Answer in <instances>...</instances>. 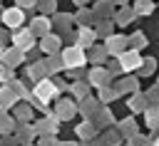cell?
<instances>
[{
    "label": "cell",
    "mask_w": 159,
    "mask_h": 146,
    "mask_svg": "<svg viewBox=\"0 0 159 146\" xmlns=\"http://www.w3.org/2000/svg\"><path fill=\"white\" fill-rule=\"evenodd\" d=\"M2 22H5L7 27L17 30V27H20V22H25V15H22V10H20V7H10V10H5V12H2Z\"/></svg>",
    "instance_id": "1"
},
{
    "label": "cell",
    "mask_w": 159,
    "mask_h": 146,
    "mask_svg": "<svg viewBox=\"0 0 159 146\" xmlns=\"http://www.w3.org/2000/svg\"><path fill=\"white\" fill-rule=\"evenodd\" d=\"M62 59H65L67 67H80V64H84V54H82L80 47H70V49H65V52H62Z\"/></svg>",
    "instance_id": "2"
},
{
    "label": "cell",
    "mask_w": 159,
    "mask_h": 146,
    "mask_svg": "<svg viewBox=\"0 0 159 146\" xmlns=\"http://www.w3.org/2000/svg\"><path fill=\"white\" fill-rule=\"evenodd\" d=\"M32 40H35V37H32V32H30V30H22V32H15V35H12L15 47H17V49H22V52L32 47Z\"/></svg>",
    "instance_id": "3"
},
{
    "label": "cell",
    "mask_w": 159,
    "mask_h": 146,
    "mask_svg": "<svg viewBox=\"0 0 159 146\" xmlns=\"http://www.w3.org/2000/svg\"><path fill=\"white\" fill-rule=\"evenodd\" d=\"M139 62H142V59H139V52H137V49L124 52V54L119 57V64H122V69H127V72H129V69H137Z\"/></svg>",
    "instance_id": "4"
},
{
    "label": "cell",
    "mask_w": 159,
    "mask_h": 146,
    "mask_svg": "<svg viewBox=\"0 0 159 146\" xmlns=\"http://www.w3.org/2000/svg\"><path fill=\"white\" fill-rule=\"evenodd\" d=\"M52 94H55V87H52L47 79H40V82H37V87H35V97H37L40 101H47Z\"/></svg>",
    "instance_id": "5"
},
{
    "label": "cell",
    "mask_w": 159,
    "mask_h": 146,
    "mask_svg": "<svg viewBox=\"0 0 159 146\" xmlns=\"http://www.w3.org/2000/svg\"><path fill=\"white\" fill-rule=\"evenodd\" d=\"M124 37H109V45H107V49L112 52V54H122L124 52Z\"/></svg>",
    "instance_id": "6"
},
{
    "label": "cell",
    "mask_w": 159,
    "mask_h": 146,
    "mask_svg": "<svg viewBox=\"0 0 159 146\" xmlns=\"http://www.w3.org/2000/svg\"><path fill=\"white\" fill-rule=\"evenodd\" d=\"M2 57H5V62H7L10 67H15L17 62H22V49H17V47H15V52H5Z\"/></svg>",
    "instance_id": "7"
},
{
    "label": "cell",
    "mask_w": 159,
    "mask_h": 146,
    "mask_svg": "<svg viewBox=\"0 0 159 146\" xmlns=\"http://www.w3.org/2000/svg\"><path fill=\"white\" fill-rule=\"evenodd\" d=\"M104 79H107V74H104L102 69H94V72L89 74V82H92L94 87H102V84H104Z\"/></svg>",
    "instance_id": "8"
},
{
    "label": "cell",
    "mask_w": 159,
    "mask_h": 146,
    "mask_svg": "<svg viewBox=\"0 0 159 146\" xmlns=\"http://www.w3.org/2000/svg\"><path fill=\"white\" fill-rule=\"evenodd\" d=\"M32 30H35V32H47V20H45V17H37L35 25H32Z\"/></svg>",
    "instance_id": "9"
},
{
    "label": "cell",
    "mask_w": 159,
    "mask_h": 146,
    "mask_svg": "<svg viewBox=\"0 0 159 146\" xmlns=\"http://www.w3.org/2000/svg\"><path fill=\"white\" fill-rule=\"evenodd\" d=\"M42 47H45L47 52H52V49H57V40H55L52 35H47V37H45V42H42Z\"/></svg>",
    "instance_id": "10"
},
{
    "label": "cell",
    "mask_w": 159,
    "mask_h": 146,
    "mask_svg": "<svg viewBox=\"0 0 159 146\" xmlns=\"http://www.w3.org/2000/svg\"><path fill=\"white\" fill-rule=\"evenodd\" d=\"M147 124H149V126H157V124H159V109H152V111L147 114Z\"/></svg>",
    "instance_id": "11"
},
{
    "label": "cell",
    "mask_w": 159,
    "mask_h": 146,
    "mask_svg": "<svg viewBox=\"0 0 159 146\" xmlns=\"http://www.w3.org/2000/svg\"><path fill=\"white\" fill-rule=\"evenodd\" d=\"M80 35H82V45H84V47H89V45H92V40H94V32H89V30H82Z\"/></svg>",
    "instance_id": "12"
},
{
    "label": "cell",
    "mask_w": 159,
    "mask_h": 146,
    "mask_svg": "<svg viewBox=\"0 0 159 146\" xmlns=\"http://www.w3.org/2000/svg\"><path fill=\"white\" fill-rule=\"evenodd\" d=\"M132 45H134V47H144V45H147L144 35H134V37H132Z\"/></svg>",
    "instance_id": "13"
},
{
    "label": "cell",
    "mask_w": 159,
    "mask_h": 146,
    "mask_svg": "<svg viewBox=\"0 0 159 146\" xmlns=\"http://www.w3.org/2000/svg\"><path fill=\"white\" fill-rule=\"evenodd\" d=\"M132 109H144V99L142 97H134L132 99Z\"/></svg>",
    "instance_id": "14"
},
{
    "label": "cell",
    "mask_w": 159,
    "mask_h": 146,
    "mask_svg": "<svg viewBox=\"0 0 159 146\" xmlns=\"http://www.w3.org/2000/svg\"><path fill=\"white\" fill-rule=\"evenodd\" d=\"M22 7H30V5H35V0H17Z\"/></svg>",
    "instance_id": "15"
},
{
    "label": "cell",
    "mask_w": 159,
    "mask_h": 146,
    "mask_svg": "<svg viewBox=\"0 0 159 146\" xmlns=\"http://www.w3.org/2000/svg\"><path fill=\"white\" fill-rule=\"evenodd\" d=\"M157 146H159V139H157Z\"/></svg>",
    "instance_id": "16"
},
{
    "label": "cell",
    "mask_w": 159,
    "mask_h": 146,
    "mask_svg": "<svg viewBox=\"0 0 159 146\" xmlns=\"http://www.w3.org/2000/svg\"><path fill=\"white\" fill-rule=\"evenodd\" d=\"M0 111H2V109H0Z\"/></svg>",
    "instance_id": "17"
}]
</instances>
